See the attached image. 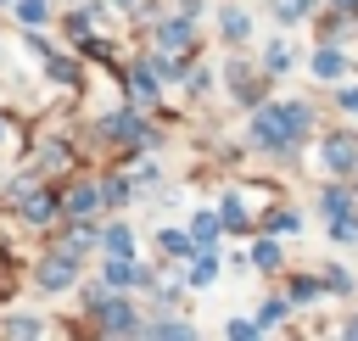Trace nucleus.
I'll return each mask as SVG.
<instances>
[{"mask_svg":"<svg viewBox=\"0 0 358 341\" xmlns=\"http://www.w3.org/2000/svg\"><path fill=\"white\" fill-rule=\"evenodd\" d=\"M95 201H101V196H95V190H78V196H73V212H90V207H95Z\"/></svg>","mask_w":358,"mask_h":341,"instance_id":"obj_14","label":"nucleus"},{"mask_svg":"<svg viewBox=\"0 0 358 341\" xmlns=\"http://www.w3.org/2000/svg\"><path fill=\"white\" fill-rule=\"evenodd\" d=\"M336 240H358V218H336Z\"/></svg>","mask_w":358,"mask_h":341,"instance_id":"obj_13","label":"nucleus"},{"mask_svg":"<svg viewBox=\"0 0 358 341\" xmlns=\"http://www.w3.org/2000/svg\"><path fill=\"white\" fill-rule=\"evenodd\" d=\"M341 67H347V61H341V50H319V56H313V73H319V78H336Z\"/></svg>","mask_w":358,"mask_h":341,"instance_id":"obj_4","label":"nucleus"},{"mask_svg":"<svg viewBox=\"0 0 358 341\" xmlns=\"http://www.w3.org/2000/svg\"><path fill=\"white\" fill-rule=\"evenodd\" d=\"M218 218L241 229V224H246V207H241V196H224V212H218Z\"/></svg>","mask_w":358,"mask_h":341,"instance_id":"obj_5","label":"nucleus"},{"mask_svg":"<svg viewBox=\"0 0 358 341\" xmlns=\"http://www.w3.org/2000/svg\"><path fill=\"white\" fill-rule=\"evenodd\" d=\"M50 212H56V201H50V196H34V201H28V218H34V224H39V218H50Z\"/></svg>","mask_w":358,"mask_h":341,"instance_id":"obj_9","label":"nucleus"},{"mask_svg":"<svg viewBox=\"0 0 358 341\" xmlns=\"http://www.w3.org/2000/svg\"><path fill=\"white\" fill-rule=\"evenodd\" d=\"M324 162H330V168H352V162H358V151H352V140H347V134H336V140L324 145Z\"/></svg>","mask_w":358,"mask_h":341,"instance_id":"obj_3","label":"nucleus"},{"mask_svg":"<svg viewBox=\"0 0 358 341\" xmlns=\"http://www.w3.org/2000/svg\"><path fill=\"white\" fill-rule=\"evenodd\" d=\"M302 6H308V0H285V6H280V17H285V22H296V17H302Z\"/></svg>","mask_w":358,"mask_h":341,"instance_id":"obj_17","label":"nucleus"},{"mask_svg":"<svg viewBox=\"0 0 358 341\" xmlns=\"http://www.w3.org/2000/svg\"><path fill=\"white\" fill-rule=\"evenodd\" d=\"M224 34L241 39V34H246V17H241V11H224Z\"/></svg>","mask_w":358,"mask_h":341,"instance_id":"obj_10","label":"nucleus"},{"mask_svg":"<svg viewBox=\"0 0 358 341\" xmlns=\"http://www.w3.org/2000/svg\"><path fill=\"white\" fill-rule=\"evenodd\" d=\"M106 285H151V268H140V263H123V257H117V263L106 268Z\"/></svg>","mask_w":358,"mask_h":341,"instance_id":"obj_2","label":"nucleus"},{"mask_svg":"<svg viewBox=\"0 0 358 341\" xmlns=\"http://www.w3.org/2000/svg\"><path fill=\"white\" fill-rule=\"evenodd\" d=\"M213 235H218V218L201 212V218H196V240H213Z\"/></svg>","mask_w":358,"mask_h":341,"instance_id":"obj_11","label":"nucleus"},{"mask_svg":"<svg viewBox=\"0 0 358 341\" xmlns=\"http://www.w3.org/2000/svg\"><path fill=\"white\" fill-rule=\"evenodd\" d=\"M73 257H78V252H73V246H67V252H62V257H50V263H45V268H39V285H45V291H62V285H67V280H73Z\"/></svg>","mask_w":358,"mask_h":341,"instance_id":"obj_1","label":"nucleus"},{"mask_svg":"<svg viewBox=\"0 0 358 341\" xmlns=\"http://www.w3.org/2000/svg\"><path fill=\"white\" fill-rule=\"evenodd\" d=\"M319 212H347V190H324L319 196Z\"/></svg>","mask_w":358,"mask_h":341,"instance_id":"obj_8","label":"nucleus"},{"mask_svg":"<svg viewBox=\"0 0 358 341\" xmlns=\"http://www.w3.org/2000/svg\"><path fill=\"white\" fill-rule=\"evenodd\" d=\"M280 313H285V302H263V313H257V324H263V330H268V324H274V319H280Z\"/></svg>","mask_w":358,"mask_h":341,"instance_id":"obj_12","label":"nucleus"},{"mask_svg":"<svg viewBox=\"0 0 358 341\" xmlns=\"http://www.w3.org/2000/svg\"><path fill=\"white\" fill-rule=\"evenodd\" d=\"M106 252L129 257V252H134V235H129V229H112V235H106Z\"/></svg>","mask_w":358,"mask_h":341,"instance_id":"obj_6","label":"nucleus"},{"mask_svg":"<svg viewBox=\"0 0 358 341\" xmlns=\"http://www.w3.org/2000/svg\"><path fill=\"white\" fill-rule=\"evenodd\" d=\"M162 246H168V252H179V257H185V252H190V240H185V235H173V229H168V235H162Z\"/></svg>","mask_w":358,"mask_h":341,"instance_id":"obj_15","label":"nucleus"},{"mask_svg":"<svg viewBox=\"0 0 358 341\" xmlns=\"http://www.w3.org/2000/svg\"><path fill=\"white\" fill-rule=\"evenodd\" d=\"M252 257H257V263H263V268H274V263H280V252H274V246H268V240H263V246H257V252H252Z\"/></svg>","mask_w":358,"mask_h":341,"instance_id":"obj_16","label":"nucleus"},{"mask_svg":"<svg viewBox=\"0 0 358 341\" xmlns=\"http://www.w3.org/2000/svg\"><path fill=\"white\" fill-rule=\"evenodd\" d=\"M17 17H22V22H45V17H50V6H45V0H22V6H17Z\"/></svg>","mask_w":358,"mask_h":341,"instance_id":"obj_7","label":"nucleus"},{"mask_svg":"<svg viewBox=\"0 0 358 341\" xmlns=\"http://www.w3.org/2000/svg\"><path fill=\"white\" fill-rule=\"evenodd\" d=\"M341 106H347V112H358V89H341Z\"/></svg>","mask_w":358,"mask_h":341,"instance_id":"obj_18","label":"nucleus"}]
</instances>
